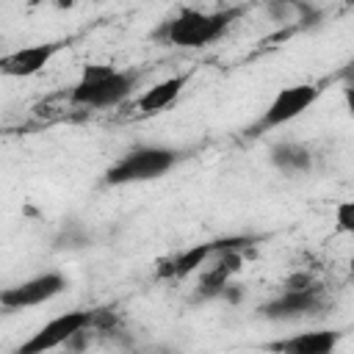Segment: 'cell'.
<instances>
[{"instance_id": "1", "label": "cell", "mask_w": 354, "mask_h": 354, "mask_svg": "<svg viewBox=\"0 0 354 354\" xmlns=\"http://www.w3.org/2000/svg\"><path fill=\"white\" fill-rule=\"evenodd\" d=\"M235 8H224V11H196V8H183L177 17H171L160 36L174 44V47H205L210 41H216L230 22L235 19Z\"/></svg>"}, {"instance_id": "2", "label": "cell", "mask_w": 354, "mask_h": 354, "mask_svg": "<svg viewBox=\"0 0 354 354\" xmlns=\"http://www.w3.org/2000/svg\"><path fill=\"white\" fill-rule=\"evenodd\" d=\"M133 91V75L94 64L83 69V77L69 91V100L83 108H111L119 105Z\"/></svg>"}, {"instance_id": "3", "label": "cell", "mask_w": 354, "mask_h": 354, "mask_svg": "<svg viewBox=\"0 0 354 354\" xmlns=\"http://www.w3.org/2000/svg\"><path fill=\"white\" fill-rule=\"evenodd\" d=\"M177 163V152L166 147H136L127 155H122L105 174L111 185H127V183H147L163 177Z\"/></svg>"}, {"instance_id": "4", "label": "cell", "mask_w": 354, "mask_h": 354, "mask_svg": "<svg viewBox=\"0 0 354 354\" xmlns=\"http://www.w3.org/2000/svg\"><path fill=\"white\" fill-rule=\"evenodd\" d=\"M88 326H91V310H69L47 321L41 329H36L14 354H47L58 346H66L77 332Z\"/></svg>"}, {"instance_id": "5", "label": "cell", "mask_w": 354, "mask_h": 354, "mask_svg": "<svg viewBox=\"0 0 354 354\" xmlns=\"http://www.w3.org/2000/svg\"><path fill=\"white\" fill-rule=\"evenodd\" d=\"M321 97V88L315 83H299V86H288L282 88L271 105L266 108V113L260 116V122L254 124V133L260 130H271V127H279V124H288L293 122L296 116H301L315 100Z\"/></svg>"}, {"instance_id": "6", "label": "cell", "mask_w": 354, "mask_h": 354, "mask_svg": "<svg viewBox=\"0 0 354 354\" xmlns=\"http://www.w3.org/2000/svg\"><path fill=\"white\" fill-rule=\"evenodd\" d=\"M246 243H252V241H249V238H224V241L196 243V246H191V249H185V252H177L174 257L163 260V263L158 266V277H160V279H183V277L199 271V266H205L207 257H213V254H218V252H224V249H241V246H246Z\"/></svg>"}, {"instance_id": "7", "label": "cell", "mask_w": 354, "mask_h": 354, "mask_svg": "<svg viewBox=\"0 0 354 354\" xmlns=\"http://www.w3.org/2000/svg\"><path fill=\"white\" fill-rule=\"evenodd\" d=\"M66 288V279L61 274H39L33 279H25L22 285H14V288H6L0 293V304L6 310H28V307H36V304H44L50 299H55L61 290Z\"/></svg>"}, {"instance_id": "8", "label": "cell", "mask_w": 354, "mask_h": 354, "mask_svg": "<svg viewBox=\"0 0 354 354\" xmlns=\"http://www.w3.org/2000/svg\"><path fill=\"white\" fill-rule=\"evenodd\" d=\"M61 50V41H44V44H30L22 50H14L8 55L0 58V69L11 77H30L36 72H41L53 55Z\"/></svg>"}, {"instance_id": "9", "label": "cell", "mask_w": 354, "mask_h": 354, "mask_svg": "<svg viewBox=\"0 0 354 354\" xmlns=\"http://www.w3.org/2000/svg\"><path fill=\"white\" fill-rule=\"evenodd\" d=\"M340 332L335 329H313V332H299L293 337L268 343L271 351L277 354H332L337 348Z\"/></svg>"}, {"instance_id": "10", "label": "cell", "mask_w": 354, "mask_h": 354, "mask_svg": "<svg viewBox=\"0 0 354 354\" xmlns=\"http://www.w3.org/2000/svg\"><path fill=\"white\" fill-rule=\"evenodd\" d=\"M241 263H243L241 249H224V252H218V260L210 268H205L202 277H199V296L202 299L221 296L224 288L230 285V279L241 271Z\"/></svg>"}, {"instance_id": "11", "label": "cell", "mask_w": 354, "mask_h": 354, "mask_svg": "<svg viewBox=\"0 0 354 354\" xmlns=\"http://www.w3.org/2000/svg\"><path fill=\"white\" fill-rule=\"evenodd\" d=\"M318 307V290L315 288H304V290H288L277 299H271L268 304L260 307V313L266 318L274 321H285V318H301L307 313H313Z\"/></svg>"}, {"instance_id": "12", "label": "cell", "mask_w": 354, "mask_h": 354, "mask_svg": "<svg viewBox=\"0 0 354 354\" xmlns=\"http://www.w3.org/2000/svg\"><path fill=\"white\" fill-rule=\"evenodd\" d=\"M183 86H185V75L166 77V80L155 83L152 88H147V91H144V94L136 100L138 113H144V116H149V113H160L163 108H169V105H171V102L180 97Z\"/></svg>"}, {"instance_id": "13", "label": "cell", "mask_w": 354, "mask_h": 354, "mask_svg": "<svg viewBox=\"0 0 354 354\" xmlns=\"http://www.w3.org/2000/svg\"><path fill=\"white\" fill-rule=\"evenodd\" d=\"M271 160H274V166H279L288 174L310 169V152L304 147H299V144H277L271 149Z\"/></svg>"}, {"instance_id": "14", "label": "cell", "mask_w": 354, "mask_h": 354, "mask_svg": "<svg viewBox=\"0 0 354 354\" xmlns=\"http://www.w3.org/2000/svg\"><path fill=\"white\" fill-rule=\"evenodd\" d=\"M335 224L340 232H354V199L340 202L335 207Z\"/></svg>"}, {"instance_id": "15", "label": "cell", "mask_w": 354, "mask_h": 354, "mask_svg": "<svg viewBox=\"0 0 354 354\" xmlns=\"http://www.w3.org/2000/svg\"><path fill=\"white\" fill-rule=\"evenodd\" d=\"M343 97H346V108H348V113L354 116V83H348V86H346Z\"/></svg>"}, {"instance_id": "16", "label": "cell", "mask_w": 354, "mask_h": 354, "mask_svg": "<svg viewBox=\"0 0 354 354\" xmlns=\"http://www.w3.org/2000/svg\"><path fill=\"white\" fill-rule=\"evenodd\" d=\"M343 77H346L348 83H354V61H351V64H348V66L343 69Z\"/></svg>"}, {"instance_id": "17", "label": "cell", "mask_w": 354, "mask_h": 354, "mask_svg": "<svg viewBox=\"0 0 354 354\" xmlns=\"http://www.w3.org/2000/svg\"><path fill=\"white\" fill-rule=\"evenodd\" d=\"M348 268H351V274H354V254H351V260H348Z\"/></svg>"}]
</instances>
